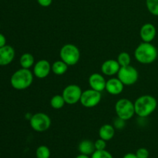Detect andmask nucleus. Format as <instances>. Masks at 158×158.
Wrapping results in <instances>:
<instances>
[{
  "label": "nucleus",
  "instance_id": "nucleus-7",
  "mask_svg": "<svg viewBox=\"0 0 158 158\" xmlns=\"http://www.w3.org/2000/svg\"><path fill=\"white\" fill-rule=\"evenodd\" d=\"M29 123L31 127L36 132H44L50 127L51 119L44 113H37L31 117Z\"/></svg>",
  "mask_w": 158,
  "mask_h": 158
},
{
  "label": "nucleus",
  "instance_id": "nucleus-21",
  "mask_svg": "<svg viewBox=\"0 0 158 158\" xmlns=\"http://www.w3.org/2000/svg\"><path fill=\"white\" fill-rule=\"evenodd\" d=\"M50 150L48 147L45 145H41L38 147L35 151V157L36 158H49L50 157Z\"/></svg>",
  "mask_w": 158,
  "mask_h": 158
},
{
  "label": "nucleus",
  "instance_id": "nucleus-12",
  "mask_svg": "<svg viewBox=\"0 0 158 158\" xmlns=\"http://www.w3.org/2000/svg\"><path fill=\"white\" fill-rule=\"evenodd\" d=\"M15 49L9 45L0 48V66H4L10 64L15 58Z\"/></svg>",
  "mask_w": 158,
  "mask_h": 158
},
{
  "label": "nucleus",
  "instance_id": "nucleus-3",
  "mask_svg": "<svg viewBox=\"0 0 158 158\" xmlns=\"http://www.w3.org/2000/svg\"><path fill=\"white\" fill-rule=\"evenodd\" d=\"M33 77V73L31 72L30 69L21 68L15 71L11 77V86L18 90L27 89L32 85Z\"/></svg>",
  "mask_w": 158,
  "mask_h": 158
},
{
  "label": "nucleus",
  "instance_id": "nucleus-13",
  "mask_svg": "<svg viewBox=\"0 0 158 158\" xmlns=\"http://www.w3.org/2000/svg\"><path fill=\"white\" fill-rule=\"evenodd\" d=\"M106 81L102 74L95 73L89 76V85L91 89H95L99 92H102L106 88Z\"/></svg>",
  "mask_w": 158,
  "mask_h": 158
},
{
  "label": "nucleus",
  "instance_id": "nucleus-8",
  "mask_svg": "<svg viewBox=\"0 0 158 158\" xmlns=\"http://www.w3.org/2000/svg\"><path fill=\"white\" fill-rule=\"evenodd\" d=\"M101 92L93 89L83 91L80 98V103L86 108H92L97 106L101 100Z\"/></svg>",
  "mask_w": 158,
  "mask_h": 158
},
{
  "label": "nucleus",
  "instance_id": "nucleus-10",
  "mask_svg": "<svg viewBox=\"0 0 158 158\" xmlns=\"http://www.w3.org/2000/svg\"><path fill=\"white\" fill-rule=\"evenodd\" d=\"M52 71V65L46 60H40L33 66V74L39 79L47 77Z\"/></svg>",
  "mask_w": 158,
  "mask_h": 158
},
{
  "label": "nucleus",
  "instance_id": "nucleus-9",
  "mask_svg": "<svg viewBox=\"0 0 158 158\" xmlns=\"http://www.w3.org/2000/svg\"><path fill=\"white\" fill-rule=\"evenodd\" d=\"M82 93L83 91L78 85L70 84L64 88L62 95L66 101V103L73 105L80 102Z\"/></svg>",
  "mask_w": 158,
  "mask_h": 158
},
{
  "label": "nucleus",
  "instance_id": "nucleus-29",
  "mask_svg": "<svg viewBox=\"0 0 158 158\" xmlns=\"http://www.w3.org/2000/svg\"><path fill=\"white\" fill-rule=\"evenodd\" d=\"M6 45V39L3 34L0 33V48Z\"/></svg>",
  "mask_w": 158,
  "mask_h": 158
},
{
  "label": "nucleus",
  "instance_id": "nucleus-19",
  "mask_svg": "<svg viewBox=\"0 0 158 158\" xmlns=\"http://www.w3.org/2000/svg\"><path fill=\"white\" fill-rule=\"evenodd\" d=\"M68 65L63 60H58L52 65V71L54 74L58 76L63 75L68 70Z\"/></svg>",
  "mask_w": 158,
  "mask_h": 158
},
{
  "label": "nucleus",
  "instance_id": "nucleus-25",
  "mask_svg": "<svg viewBox=\"0 0 158 158\" xmlns=\"http://www.w3.org/2000/svg\"><path fill=\"white\" fill-rule=\"evenodd\" d=\"M106 140H103V139L100 138L98 140H96L94 142V145H95V148L97 151H102V150H106Z\"/></svg>",
  "mask_w": 158,
  "mask_h": 158
},
{
  "label": "nucleus",
  "instance_id": "nucleus-6",
  "mask_svg": "<svg viewBox=\"0 0 158 158\" xmlns=\"http://www.w3.org/2000/svg\"><path fill=\"white\" fill-rule=\"evenodd\" d=\"M139 77L138 71L134 66H120L117 73V78L123 83L124 86H132L137 81Z\"/></svg>",
  "mask_w": 158,
  "mask_h": 158
},
{
  "label": "nucleus",
  "instance_id": "nucleus-4",
  "mask_svg": "<svg viewBox=\"0 0 158 158\" xmlns=\"http://www.w3.org/2000/svg\"><path fill=\"white\" fill-rule=\"evenodd\" d=\"M115 112L119 118L125 121L130 120L135 114L134 103L128 99H120L115 104Z\"/></svg>",
  "mask_w": 158,
  "mask_h": 158
},
{
  "label": "nucleus",
  "instance_id": "nucleus-16",
  "mask_svg": "<svg viewBox=\"0 0 158 158\" xmlns=\"http://www.w3.org/2000/svg\"><path fill=\"white\" fill-rule=\"evenodd\" d=\"M115 135V127L110 124H104L99 130V136L100 138L109 141L112 140Z\"/></svg>",
  "mask_w": 158,
  "mask_h": 158
},
{
  "label": "nucleus",
  "instance_id": "nucleus-11",
  "mask_svg": "<svg viewBox=\"0 0 158 158\" xmlns=\"http://www.w3.org/2000/svg\"><path fill=\"white\" fill-rule=\"evenodd\" d=\"M157 35V29L151 23H145L142 26L140 30V36L143 42L151 43L155 39Z\"/></svg>",
  "mask_w": 158,
  "mask_h": 158
},
{
  "label": "nucleus",
  "instance_id": "nucleus-23",
  "mask_svg": "<svg viewBox=\"0 0 158 158\" xmlns=\"http://www.w3.org/2000/svg\"><path fill=\"white\" fill-rule=\"evenodd\" d=\"M146 6L152 15L158 16V0H146Z\"/></svg>",
  "mask_w": 158,
  "mask_h": 158
},
{
  "label": "nucleus",
  "instance_id": "nucleus-22",
  "mask_svg": "<svg viewBox=\"0 0 158 158\" xmlns=\"http://www.w3.org/2000/svg\"><path fill=\"white\" fill-rule=\"evenodd\" d=\"M117 62L120 66H126L131 65V56L127 52H122L117 57Z\"/></svg>",
  "mask_w": 158,
  "mask_h": 158
},
{
  "label": "nucleus",
  "instance_id": "nucleus-1",
  "mask_svg": "<svg viewBox=\"0 0 158 158\" xmlns=\"http://www.w3.org/2000/svg\"><path fill=\"white\" fill-rule=\"evenodd\" d=\"M157 106V100L151 95L140 96L134 102L135 114L141 118L149 117L155 111Z\"/></svg>",
  "mask_w": 158,
  "mask_h": 158
},
{
  "label": "nucleus",
  "instance_id": "nucleus-14",
  "mask_svg": "<svg viewBox=\"0 0 158 158\" xmlns=\"http://www.w3.org/2000/svg\"><path fill=\"white\" fill-rule=\"evenodd\" d=\"M120 69V66L117 60H107L102 64L101 72L103 75L112 77L118 73Z\"/></svg>",
  "mask_w": 158,
  "mask_h": 158
},
{
  "label": "nucleus",
  "instance_id": "nucleus-24",
  "mask_svg": "<svg viewBox=\"0 0 158 158\" xmlns=\"http://www.w3.org/2000/svg\"><path fill=\"white\" fill-rule=\"evenodd\" d=\"M91 158H114L112 154L109 151L106 150H102V151H97L96 150L94 154L91 155Z\"/></svg>",
  "mask_w": 158,
  "mask_h": 158
},
{
  "label": "nucleus",
  "instance_id": "nucleus-28",
  "mask_svg": "<svg viewBox=\"0 0 158 158\" xmlns=\"http://www.w3.org/2000/svg\"><path fill=\"white\" fill-rule=\"evenodd\" d=\"M37 2L42 7H49L52 4V0H37Z\"/></svg>",
  "mask_w": 158,
  "mask_h": 158
},
{
  "label": "nucleus",
  "instance_id": "nucleus-17",
  "mask_svg": "<svg viewBox=\"0 0 158 158\" xmlns=\"http://www.w3.org/2000/svg\"><path fill=\"white\" fill-rule=\"evenodd\" d=\"M78 151L81 154L91 156L96 151L94 142L89 140H83L79 143Z\"/></svg>",
  "mask_w": 158,
  "mask_h": 158
},
{
  "label": "nucleus",
  "instance_id": "nucleus-18",
  "mask_svg": "<svg viewBox=\"0 0 158 158\" xmlns=\"http://www.w3.org/2000/svg\"><path fill=\"white\" fill-rule=\"evenodd\" d=\"M19 63L22 68L30 69V68L32 67L35 64V59L32 54L26 52V53H23L20 57Z\"/></svg>",
  "mask_w": 158,
  "mask_h": 158
},
{
  "label": "nucleus",
  "instance_id": "nucleus-30",
  "mask_svg": "<svg viewBox=\"0 0 158 158\" xmlns=\"http://www.w3.org/2000/svg\"><path fill=\"white\" fill-rule=\"evenodd\" d=\"M123 158H137V157L136 155V154H134V153H128V154H125Z\"/></svg>",
  "mask_w": 158,
  "mask_h": 158
},
{
  "label": "nucleus",
  "instance_id": "nucleus-26",
  "mask_svg": "<svg viewBox=\"0 0 158 158\" xmlns=\"http://www.w3.org/2000/svg\"><path fill=\"white\" fill-rule=\"evenodd\" d=\"M136 155H137V158H148L150 153L147 148H141L137 150V152H136Z\"/></svg>",
  "mask_w": 158,
  "mask_h": 158
},
{
  "label": "nucleus",
  "instance_id": "nucleus-27",
  "mask_svg": "<svg viewBox=\"0 0 158 158\" xmlns=\"http://www.w3.org/2000/svg\"><path fill=\"white\" fill-rule=\"evenodd\" d=\"M125 126V120H122V119L119 118L117 119V120L115 121V127H114L117 128V129H122V128L124 127Z\"/></svg>",
  "mask_w": 158,
  "mask_h": 158
},
{
  "label": "nucleus",
  "instance_id": "nucleus-2",
  "mask_svg": "<svg viewBox=\"0 0 158 158\" xmlns=\"http://www.w3.org/2000/svg\"><path fill=\"white\" fill-rule=\"evenodd\" d=\"M158 51L151 43H140L134 51V56L138 63L142 64H151L157 58Z\"/></svg>",
  "mask_w": 158,
  "mask_h": 158
},
{
  "label": "nucleus",
  "instance_id": "nucleus-20",
  "mask_svg": "<svg viewBox=\"0 0 158 158\" xmlns=\"http://www.w3.org/2000/svg\"><path fill=\"white\" fill-rule=\"evenodd\" d=\"M66 104V101H65L64 98H63V95H57L53 96L50 100V105L53 109L59 110L63 107V106Z\"/></svg>",
  "mask_w": 158,
  "mask_h": 158
},
{
  "label": "nucleus",
  "instance_id": "nucleus-5",
  "mask_svg": "<svg viewBox=\"0 0 158 158\" xmlns=\"http://www.w3.org/2000/svg\"><path fill=\"white\" fill-rule=\"evenodd\" d=\"M60 56L68 66H74L80 61V49L73 44H66L60 49Z\"/></svg>",
  "mask_w": 158,
  "mask_h": 158
},
{
  "label": "nucleus",
  "instance_id": "nucleus-15",
  "mask_svg": "<svg viewBox=\"0 0 158 158\" xmlns=\"http://www.w3.org/2000/svg\"><path fill=\"white\" fill-rule=\"evenodd\" d=\"M124 85L118 78H111L106 81L105 89L111 95H119L123 91Z\"/></svg>",
  "mask_w": 158,
  "mask_h": 158
},
{
  "label": "nucleus",
  "instance_id": "nucleus-31",
  "mask_svg": "<svg viewBox=\"0 0 158 158\" xmlns=\"http://www.w3.org/2000/svg\"><path fill=\"white\" fill-rule=\"evenodd\" d=\"M75 158H91L89 157V156H87V155H85V154H80V155L77 156Z\"/></svg>",
  "mask_w": 158,
  "mask_h": 158
}]
</instances>
